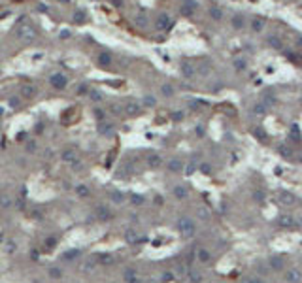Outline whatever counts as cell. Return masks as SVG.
I'll return each instance as SVG.
<instances>
[{
	"mask_svg": "<svg viewBox=\"0 0 302 283\" xmlns=\"http://www.w3.org/2000/svg\"><path fill=\"white\" fill-rule=\"evenodd\" d=\"M179 228H181V232H183V234H187V236H191V234L195 232V225L191 223V219H189V217H183V219H179Z\"/></svg>",
	"mask_w": 302,
	"mask_h": 283,
	"instance_id": "6da1fadb",
	"label": "cell"
},
{
	"mask_svg": "<svg viewBox=\"0 0 302 283\" xmlns=\"http://www.w3.org/2000/svg\"><path fill=\"white\" fill-rule=\"evenodd\" d=\"M300 277H302V276H300V272H298V270H295V268H293V270H287V274H285V279H287L289 283H298V281H300Z\"/></svg>",
	"mask_w": 302,
	"mask_h": 283,
	"instance_id": "7a4b0ae2",
	"label": "cell"
},
{
	"mask_svg": "<svg viewBox=\"0 0 302 283\" xmlns=\"http://www.w3.org/2000/svg\"><path fill=\"white\" fill-rule=\"evenodd\" d=\"M174 193H176L178 198H185V196H187V189H185L183 185H178V187L174 189Z\"/></svg>",
	"mask_w": 302,
	"mask_h": 283,
	"instance_id": "3957f363",
	"label": "cell"
},
{
	"mask_svg": "<svg viewBox=\"0 0 302 283\" xmlns=\"http://www.w3.org/2000/svg\"><path fill=\"white\" fill-rule=\"evenodd\" d=\"M168 168H170L172 172H179V170H181V162L174 159V160H170V162H168Z\"/></svg>",
	"mask_w": 302,
	"mask_h": 283,
	"instance_id": "277c9868",
	"label": "cell"
},
{
	"mask_svg": "<svg viewBox=\"0 0 302 283\" xmlns=\"http://www.w3.org/2000/svg\"><path fill=\"white\" fill-rule=\"evenodd\" d=\"M280 225H282V227H291V225H293V219H291L289 215H282V217H280Z\"/></svg>",
	"mask_w": 302,
	"mask_h": 283,
	"instance_id": "5b68a950",
	"label": "cell"
},
{
	"mask_svg": "<svg viewBox=\"0 0 302 283\" xmlns=\"http://www.w3.org/2000/svg\"><path fill=\"white\" fill-rule=\"evenodd\" d=\"M263 27H264L263 19H255V21H253V29L257 30V32H259V30H263Z\"/></svg>",
	"mask_w": 302,
	"mask_h": 283,
	"instance_id": "8992f818",
	"label": "cell"
},
{
	"mask_svg": "<svg viewBox=\"0 0 302 283\" xmlns=\"http://www.w3.org/2000/svg\"><path fill=\"white\" fill-rule=\"evenodd\" d=\"M198 258L204 263V261H208V258H210V253H208L206 249H200V251H198Z\"/></svg>",
	"mask_w": 302,
	"mask_h": 283,
	"instance_id": "52a82bcc",
	"label": "cell"
},
{
	"mask_svg": "<svg viewBox=\"0 0 302 283\" xmlns=\"http://www.w3.org/2000/svg\"><path fill=\"white\" fill-rule=\"evenodd\" d=\"M282 200H283V204H291V202H293V195H289V193H282Z\"/></svg>",
	"mask_w": 302,
	"mask_h": 283,
	"instance_id": "ba28073f",
	"label": "cell"
},
{
	"mask_svg": "<svg viewBox=\"0 0 302 283\" xmlns=\"http://www.w3.org/2000/svg\"><path fill=\"white\" fill-rule=\"evenodd\" d=\"M212 15H214L215 19H221V17H223V11H221L219 8H212Z\"/></svg>",
	"mask_w": 302,
	"mask_h": 283,
	"instance_id": "9c48e42d",
	"label": "cell"
},
{
	"mask_svg": "<svg viewBox=\"0 0 302 283\" xmlns=\"http://www.w3.org/2000/svg\"><path fill=\"white\" fill-rule=\"evenodd\" d=\"M200 281H202V277L196 272H191V283H200Z\"/></svg>",
	"mask_w": 302,
	"mask_h": 283,
	"instance_id": "30bf717a",
	"label": "cell"
},
{
	"mask_svg": "<svg viewBox=\"0 0 302 283\" xmlns=\"http://www.w3.org/2000/svg\"><path fill=\"white\" fill-rule=\"evenodd\" d=\"M149 162H151V166H159V164H160V157H157V155H155V157H153Z\"/></svg>",
	"mask_w": 302,
	"mask_h": 283,
	"instance_id": "8fae6325",
	"label": "cell"
},
{
	"mask_svg": "<svg viewBox=\"0 0 302 283\" xmlns=\"http://www.w3.org/2000/svg\"><path fill=\"white\" fill-rule=\"evenodd\" d=\"M272 268H282V261H280V258H272Z\"/></svg>",
	"mask_w": 302,
	"mask_h": 283,
	"instance_id": "7c38bea8",
	"label": "cell"
},
{
	"mask_svg": "<svg viewBox=\"0 0 302 283\" xmlns=\"http://www.w3.org/2000/svg\"><path fill=\"white\" fill-rule=\"evenodd\" d=\"M162 91H165L166 94H172V92H174V89H172V87H168V85H165V87H162Z\"/></svg>",
	"mask_w": 302,
	"mask_h": 283,
	"instance_id": "4fadbf2b",
	"label": "cell"
},
{
	"mask_svg": "<svg viewBox=\"0 0 302 283\" xmlns=\"http://www.w3.org/2000/svg\"><path fill=\"white\" fill-rule=\"evenodd\" d=\"M162 279H165V281H170V279H172V274H168V272H166V274H165V277H162Z\"/></svg>",
	"mask_w": 302,
	"mask_h": 283,
	"instance_id": "5bb4252c",
	"label": "cell"
}]
</instances>
